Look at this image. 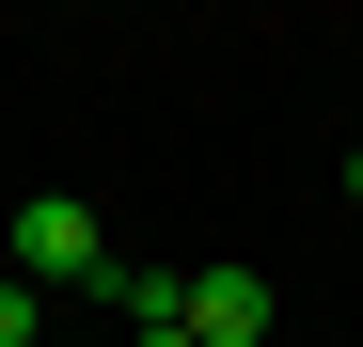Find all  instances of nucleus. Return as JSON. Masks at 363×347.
<instances>
[{"instance_id":"nucleus-3","label":"nucleus","mask_w":363,"mask_h":347,"mask_svg":"<svg viewBox=\"0 0 363 347\" xmlns=\"http://www.w3.org/2000/svg\"><path fill=\"white\" fill-rule=\"evenodd\" d=\"M32 331H48V284H32V268H0V347H32Z\"/></svg>"},{"instance_id":"nucleus-1","label":"nucleus","mask_w":363,"mask_h":347,"mask_svg":"<svg viewBox=\"0 0 363 347\" xmlns=\"http://www.w3.org/2000/svg\"><path fill=\"white\" fill-rule=\"evenodd\" d=\"M0 268H32L48 300H111V268H127V253L95 237V205H64V190H32L16 221H0Z\"/></svg>"},{"instance_id":"nucleus-2","label":"nucleus","mask_w":363,"mask_h":347,"mask_svg":"<svg viewBox=\"0 0 363 347\" xmlns=\"http://www.w3.org/2000/svg\"><path fill=\"white\" fill-rule=\"evenodd\" d=\"M269 268H190V347H269Z\"/></svg>"},{"instance_id":"nucleus-5","label":"nucleus","mask_w":363,"mask_h":347,"mask_svg":"<svg viewBox=\"0 0 363 347\" xmlns=\"http://www.w3.org/2000/svg\"><path fill=\"white\" fill-rule=\"evenodd\" d=\"M347 205H363V142H347Z\"/></svg>"},{"instance_id":"nucleus-4","label":"nucleus","mask_w":363,"mask_h":347,"mask_svg":"<svg viewBox=\"0 0 363 347\" xmlns=\"http://www.w3.org/2000/svg\"><path fill=\"white\" fill-rule=\"evenodd\" d=\"M143 347H190V316H174V331H143Z\"/></svg>"}]
</instances>
